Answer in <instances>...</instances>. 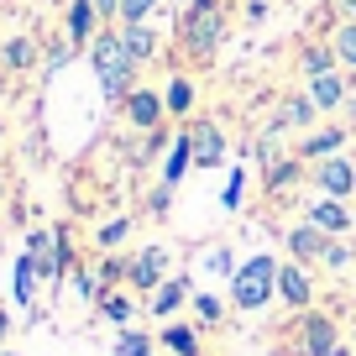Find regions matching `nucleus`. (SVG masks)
<instances>
[{
  "instance_id": "423d86ee",
  "label": "nucleus",
  "mask_w": 356,
  "mask_h": 356,
  "mask_svg": "<svg viewBox=\"0 0 356 356\" xmlns=\"http://www.w3.org/2000/svg\"><path fill=\"white\" fill-rule=\"evenodd\" d=\"M121 115L136 126V131H157V126L168 121V105H163V95L157 89H147V84H136L131 95L121 100Z\"/></svg>"
},
{
  "instance_id": "f3484780",
  "label": "nucleus",
  "mask_w": 356,
  "mask_h": 356,
  "mask_svg": "<svg viewBox=\"0 0 356 356\" xmlns=\"http://www.w3.org/2000/svg\"><path fill=\"white\" fill-rule=\"evenodd\" d=\"M37 283H42V273H37V257L22 246V257H16V273H11V293L22 309H32L37 304Z\"/></svg>"
},
{
  "instance_id": "393cba45",
  "label": "nucleus",
  "mask_w": 356,
  "mask_h": 356,
  "mask_svg": "<svg viewBox=\"0 0 356 356\" xmlns=\"http://www.w3.org/2000/svg\"><path fill=\"white\" fill-rule=\"evenodd\" d=\"M304 173V168H299V152H283V157H273V163H267V189H273V194H278L283 189V184H293V178H299Z\"/></svg>"
},
{
  "instance_id": "20e7f679",
  "label": "nucleus",
  "mask_w": 356,
  "mask_h": 356,
  "mask_svg": "<svg viewBox=\"0 0 356 356\" xmlns=\"http://www.w3.org/2000/svg\"><path fill=\"white\" fill-rule=\"evenodd\" d=\"M163 278H168V246H142L136 257H126V289H136V293H152V289H163Z\"/></svg>"
},
{
  "instance_id": "c9c22d12",
  "label": "nucleus",
  "mask_w": 356,
  "mask_h": 356,
  "mask_svg": "<svg viewBox=\"0 0 356 356\" xmlns=\"http://www.w3.org/2000/svg\"><path fill=\"white\" fill-rule=\"evenodd\" d=\"M168 204H173V189H168V184H157V194H152V215H168Z\"/></svg>"
},
{
  "instance_id": "dca6fc26",
  "label": "nucleus",
  "mask_w": 356,
  "mask_h": 356,
  "mask_svg": "<svg viewBox=\"0 0 356 356\" xmlns=\"http://www.w3.org/2000/svg\"><path fill=\"white\" fill-rule=\"evenodd\" d=\"M37 58H42V47H37V37H32V32L6 37V47H0V63L11 68V74H32V68H37Z\"/></svg>"
},
{
  "instance_id": "ddd939ff",
  "label": "nucleus",
  "mask_w": 356,
  "mask_h": 356,
  "mask_svg": "<svg viewBox=\"0 0 356 356\" xmlns=\"http://www.w3.org/2000/svg\"><path fill=\"white\" fill-rule=\"evenodd\" d=\"M299 335H304V356H325L330 346H341V325L330 314H304Z\"/></svg>"
},
{
  "instance_id": "4c0bfd02",
  "label": "nucleus",
  "mask_w": 356,
  "mask_h": 356,
  "mask_svg": "<svg viewBox=\"0 0 356 356\" xmlns=\"http://www.w3.org/2000/svg\"><path fill=\"white\" fill-rule=\"evenodd\" d=\"M6 335H11V314L0 309V346H6Z\"/></svg>"
},
{
  "instance_id": "6e6552de",
  "label": "nucleus",
  "mask_w": 356,
  "mask_h": 356,
  "mask_svg": "<svg viewBox=\"0 0 356 356\" xmlns=\"http://www.w3.org/2000/svg\"><path fill=\"white\" fill-rule=\"evenodd\" d=\"M278 299L289 304V309H309L314 304V278H309V267L304 262H278Z\"/></svg>"
},
{
  "instance_id": "39448f33",
  "label": "nucleus",
  "mask_w": 356,
  "mask_h": 356,
  "mask_svg": "<svg viewBox=\"0 0 356 356\" xmlns=\"http://www.w3.org/2000/svg\"><path fill=\"white\" fill-rule=\"evenodd\" d=\"M309 178H314V189L330 194V200H351V194H356V168H351V157H346V152L320 157Z\"/></svg>"
},
{
  "instance_id": "f257e3e1",
  "label": "nucleus",
  "mask_w": 356,
  "mask_h": 356,
  "mask_svg": "<svg viewBox=\"0 0 356 356\" xmlns=\"http://www.w3.org/2000/svg\"><path fill=\"white\" fill-rule=\"evenodd\" d=\"M89 53V68H95V79H100V95H105V105H121L126 95L136 89V58L126 53V42H121V26H100V37L84 47Z\"/></svg>"
},
{
  "instance_id": "58836bf2",
  "label": "nucleus",
  "mask_w": 356,
  "mask_h": 356,
  "mask_svg": "<svg viewBox=\"0 0 356 356\" xmlns=\"http://www.w3.org/2000/svg\"><path fill=\"white\" fill-rule=\"evenodd\" d=\"M325 356H351V346H330V351H325Z\"/></svg>"
},
{
  "instance_id": "9b49d317",
  "label": "nucleus",
  "mask_w": 356,
  "mask_h": 356,
  "mask_svg": "<svg viewBox=\"0 0 356 356\" xmlns=\"http://www.w3.org/2000/svg\"><path fill=\"white\" fill-rule=\"evenodd\" d=\"M189 299H194V289H189V278L178 273V278H163V289L147 293V314H152V320H168V314H178Z\"/></svg>"
},
{
  "instance_id": "4468645a",
  "label": "nucleus",
  "mask_w": 356,
  "mask_h": 356,
  "mask_svg": "<svg viewBox=\"0 0 356 356\" xmlns=\"http://www.w3.org/2000/svg\"><path fill=\"white\" fill-rule=\"evenodd\" d=\"M189 168H194V142H189V126H178L173 147H168V157H163V184H168V189H178Z\"/></svg>"
},
{
  "instance_id": "f8f14e48",
  "label": "nucleus",
  "mask_w": 356,
  "mask_h": 356,
  "mask_svg": "<svg viewBox=\"0 0 356 356\" xmlns=\"http://www.w3.org/2000/svg\"><path fill=\"white\" fill-rule=\"evenodd\" d=\"M283 241H289V257L293 262H320L325 257V246H330V231H320V225H289V236H283Z\"/></svg>"
},
{
  "instance_id": "c85d7f7f",
  "label": "nucleus",
  "mask_w": 356,
  "mask_h": 356,
  "mask_svg": "<svg viewBox=\"0 0 356 356\" xmlns=\"http://www.w3.org/2000/svg\"><path fill=\"white\" fill-rule=\"evenodd\" d=\"M330 42H335V58L356 68V22H341V26H335V37H330Z\"/></svg>"
},
{
  "instance_id": "cd10ccee",
  "label": "nucleus",
  "mask_w": 356,
  "mask_h": 356,
  "mask_svg": "<svg viewBox=\"0 0 356 356\" xmlns=\"http://www.w3.org/2000/svg\"><path fill=\"white\" fill-rule=\"evenodd\" d=\"M189 304H194V320H200L204 330H210V325H220V320H225V304L215 299V293H194Z\"/></svg>"
},
{
  "instance_id": "72a5a7b5",
  "label": "nucleus",
  "mask_w": 356,
  "mask_h": 356,
  "mask_svg": "<svg viewBox=\"0 0 356 356\" xmlns=\"http://www.w3.org/2000/svg\"><path fill=\"white\" fill-rule=\"evenodd\" d=\"M74 53H79V47L68 42V37H63V42H47V68H53V74H58V68H63V63H68V58H74Z\"/></svg>"
},
{
  "instance_id": "2f4dec72",
  "label": "nucleus",
  "mask_w": 356,
  "mask_h": 356,
  "mask_svg": "<svg viewBox=\"0 0 356 356\" xmlns=\"http://www.w3.org/2000/svg\"><path fill=\"white\" fill-rule=\"evenodd\" d=\"M241 189H246V168H231V178H225V194H220L225 210H241Z\"/></svg>"
},
{
  "instance_id": "5701e85b",
  "label": "nucleus",
  "mask_w": 356,
  "mask_h": 356,
  "mask_svg": "<svg viewBox=\"0 0 356 356\" xmlns=\"http://www.w3.org/2000/svg\"><path fill=\"white\" fill-rule=\"evenodd\" d=\"M335 63H341V58H335V42H309V47H304V53H299V68H304V74H330V68Z\"/></svg>"
},
{
  "instance_id": "a878e982",
  "label": "nucleus",
  "mask_w": 356,
  "mask_h": 356,
  "mask_svg": "<svg viewBox=\"0 0 356 356\" xmlns=\"http://www.w3.org/2000/svg\"><path fill=\"white\" fill-rule=\"evenodd\" d=\"M157 351V341L147 330H131V325H126L121 335H115V356H152Z\"/></svg>"
},
{
  "instance_id": "b1692460",
  "label": "nucleus",
  "mask_w": 356,
  "mask_h": 356,
  "mask_svg": "<svg viewBox=\"0 0 356 356\" xmlns=\"http://www.w3.org/2000/svg\"><path fill=\"white\" fill-rule=\"evenodd\" d=\"M163 346L173 356H200V330L194 325H163Z\"/></svg>"
},
{
  "instance_id": "aec40b11",
  "label": "nucleus",
  "mask_w": 356,
  "mask_h": 356,
  "mask_svg": "<svg viewBox=\"0 0 356 356\" xmlns=\"http://www.w3.org/2000/svg\"><path fill=\"white\" fill-rule=\"evenodd\" d=\"M346 147V126H325V131H309L299 142V157H314V163H320V157H335Z\"/></svg>"
},
{
  "instance_id": "f03ea898",
  "label": "nucleus",
  "mask_w": 356,
  "mask_h": 356,
  "mask_svg": "<svg viewBox=\"0 0 356 356\" xmlns=\"http://www.w3.org/2000/svg\"><path fill=\"white\" fill-rule=\"evenodd\" d=\"M178 42L194 63H210L225 42V0H189L178 16Z\"/></svg>"
},
{
  "instance_id": "0eeeda50",
  "label": "nucleus",
  "mask_w": 356,
  "mask_h": 356,
  "mask_svg": "<svg viewBox=\"0 0 356 356\" xmlns=\"http://www.w3.org/2000/svg\"><path fill=\"white\" fill-rule=\"evenodd\" d=\"M189 126V142H194V168H204V173H210V168H220L225 163V131L215 121H184Z\"/></svg>"
},
{
  "instance_id": "7c9ffc66",
  "label": "nucleus",
  "mask_w": 356,
  "mask_h": 356,
  "mask_svg": "<svg viewBox=\"0 0 356 356\" xmlns=\"http://www.w3.org/2000/svg\"><path fill=\"white\" fill-rule=\"evenodd\" d=\"M204 267H210L215 278H236V267H241V262H236V252H231V246H215V252L204 257Z\"/></svg>"
},
{
  "instance_id": "1a4fd4ad",
  "label": "nucleus",
  "mask_w": 356,
  "mask_h": 356,
  "mask_svg": "<svg viewBox=\"0 0 356 356\" xmlns=\"http://www.w3.org/2000/svg\"><path fill=\"white\" fill-rule=\"evenodd\" d=\"M63 37H68L74 47H89L95 37H100V11H95V0H68Z\"/></svg>"
},
{
  "instance_id": "e433bc0d",
  "label": "nucleus",
  "mask_w": 356,
  "mask_h": 356,
  "mask_svg": "<svg viewBox=\"0 0 356 356\" xmlns=\"http://www.w3.org/2000/svg\"><path fill=\"white\" fill-rule=\"evenodd\" d=\"M335 6V16H341V22H356V0H330Z\"/></svg>"
},
{
  "instance_id": "6ab92c4d",
  "label": "nucleus",
  "mask_w": 356,
  "mask_h": 356,
  "mask_svg": "<svg viewBox=\"0 0 356 356\" xmlns=\"http://www.w3.org/2000/svg\"><path fill=\"white\" fill-rule=\"evenodd\" d=\"M309 95H314V105H320L325 115H335L346 105V74H335V68H330V74H314L309 79Z\"/></svg>"
},
{
  "instance_id": "9d476101",
  "label": "nucleus",
  "mask_w": 356,
  "mask_h": 356,
  "mask_svg": "<svg viewBox=\"0 0 356 356\" xmlns=\"http://www.w3.org/2000/svg\"><path fill=\"white\" fill-rule=\"evenodd\" d=\"M304 220L320 225V231H330V236H341V231H351V225H356V215L346 210V200H330V194H320V200L304 204Z\"/></svg>"
},
{
  "instance_id": "c756f323",
  "label": "nucleus",
  "mask_w": 356,
  "mask_h": 356,
  "mask_svg": "<svg viewBox=\"0 0 356 356\" xmlns=\"http://www.w3.org/2000/svg\"><path fill=\"white\" fill-rule=\"evenodd\" d=\"M320 262L330 267V273H341V267H351V262H356V246H351V241H335V236H330V246H325Z\"/></svg>"
},
{
  "instance_id": "4be33fe9",
  "label": "nucleus",
  "mask_w": 356,
  "mask_h": 356,
  "mask_svg": "<svg viewBox=\"0 0 356 356\" xmlns=\"http://www.w3.org/2000/svg\"><path fill=\"white\" fill-rule=\"evenodd\" d=\"M163 105H168V115H178V121L194 115V84L184 74H173V79H168V89H163Z\"/></svg>"
},
{
  "instance_id": "f704fd0d",
  "label": "nucleus",
  "mask_w": 356,
  "mask_h": 356,
  "mask_svg": "<svg viewBox=\"0 0 356 356\" xmlns=\"http://www.w3.org/2000/svg\"><path fill=\"white\" fill-rule=\"evenodd\" d=\"M95 11H100V26L121 22V0H95Z\"/></svg>"
},
{
  "instance_id": "7ed1b4c3",
  "label": "nucleus",
  "mask_w": 356,
  "mask_h": 356,
  "mask_svg": "<svg viewBox=\"0 0 356 356\" xmlns=\"http://www.w3.org/2000/svg\"><path fill=\"white\" fill-rule=\"evenodd\" d=\"M273 299H278V257H273V252L246 257V262L236 267V278H231V304L241 314H257V309H267Z\"/></svg>"
},
{
  "instance_id": "bb28decb",
  "label": "nucleus",
  "mask_w": 356,
  "mask_h": 356,
  "mask_svg": "<svg viewBox=\"0 0 356 356\" xmlns=\"http://www.w3.org/2000/svg\"><path fill=\"white\" fill-rule=\"evenodd\" d=\"M126 236H131V215H115V220H105L100 231H95V246H100V252H115Z\"/></svg>"
},
{
  "instance_id": "473e14b6",
  "label": "nucleus",
  "mask_w": 356,
  "mask_h": 356,
  "mask_svg": "<svg viewBox=\"0 0 356 356\" xmlns=\"http://www.w3.org/2000/svg\"><path fill=\"white\" fill-rule=\"evenodd\" d=\"M157 6H163V0H121V26L126 22H147Z\"/></svg>"
},
{
  "instance_id": "2eb2a0df",
  "label": "nucleus",
  "mask_w": 356,
  "mask_h": 356,
  "mask_svg": "<svg viewBox=\"0 0 356 356\" xmlns=\"http://www.w3.org/2000/svg\"><path fill=\"white\" fill-rule=\"evenodd\" d=\"M320 115H325V111L314 105V95H289V100L278 105V115H273V121H278L283 131H309Z\"/></svg>"
},
{
  "instance_id": "412c9836",
  "label": "nucleus",
  "mask_w": 356,
  "mask_h": 356,
  "mask_svg": "<svg viewBox=\"0 0 356 356\" xmlns=\"http://www.w3.org/2000/svg\"><path fill=\"white\" fill-rule=\"evenodd\" d=\"M95 309H100V314H105L111 325H121V330H126V325L136 320V304H131V293H121V289H105Z\"/></svg>"
},
{
  "instance_id": "a211bd4d",
  "label": "nucleus",
  "mask_w": 356,
  "mask_h": 356,
  "mask_svg": "<svg viewBox=\"0 0 356 356\" xmlns=\"http://www.w3.org/2000/svg\"><path fill=\"white\" fill-rule=\"evenodd\" d=\"M121 42H126V53H131L136 63H152L157 47H163V42H157V26H152V22H126V26H121Z\"/></svg>"
}]
</instances>
